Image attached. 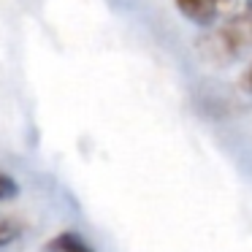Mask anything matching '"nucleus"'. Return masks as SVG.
Wrapping results in <instances>:
<instances>
[{"instance_id":"f03ea898","label":"nucleus","mask_w":252,"mask_h":252,"mask_svg":"<svg viewBox=\"0 0 252 252\" xmlns=\"http://www.w3.org/2000/svg\"><path fill=\"white\" fill-rule=\"evenodd\" d=\"M230 0H176V8L182 11V17H187L195 25H212L220 17Z\"/></svg>"},{"instance_id":"7ed1b4c3","label":"nucleus","mask_w":252,"mask_h":252,"mask_svg":"<svg viewBox=\"0 0 252 252\" xmlns=\"http://www.w3.org/2000/svg\"><path fill=\"white\" fill-rule=\"evenodd\" d=\"M38 252H93V247H90L79 233L65 230V233H57L55 239H49Z\"/></svg>"},{"instance_id":"20e7f679","label":"nucleus","mask_w":252,"mask_h":252,"mask_svg":"<svg viewBox=\"0 0 252 252\" xmlns=\"http://www.w3.org/2000/svg\"><path fill=\"white\" fill-rule=\"evenodd\" d=\"M25 230V222L19 217H14V214H3L0 212V250H6L8 244H14V241L22 236Z\"/></svg>"},{"instance_id":"f257e3e1","label":"nucleus","mask_w":252,"mask_h":252,"mask_svg":"<svg viewBox=\"0 0 252 252\" xmlns=\"http://www.w3.org/2000/svg\"><path fill=\"white\" fill-rule=\"evenodd\" d=\"M198 52L212 65H233L252 55V6L233 11L217 22L198 44Z\"/></svg>"},{"instance_id":"423d86ee","label":"nucleus","mask_w":252,"mask_h":252,"mask_svg":"<svg viewBox=\"0 0 252 252\" xmlns=\"http://www.w3.org/2000/svg\"><path fill=\"white\" fill-rule=\"evenodd\" d=\"M244 87H247V90H250V93H252V68H250V71H247V76H244Z\"/></svg>"},{"instance_id":"39448f33","label":"nucleus","mask_w":252,"mask_h":252,"mask_svg":"<svg viewBox=\"0 0 252 252\" xmlns=\"http://www.w3.org/2000/svg\"><path fill=\"white\" fill-rule=\"evenodd\" d=\"M17 192H19L17 179L0 171V201H11V198H17Z\"/></svg>"}]
</instances>
